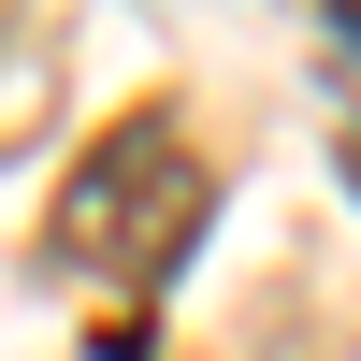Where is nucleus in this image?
<instances>
[{"label": "nucleus", "instance_id": "1", "mask_svg": "<svg viewBox=\"0 0 361 361\" xmlns=\"http://www.w3.org/2000/svg\"><path fill=\"white\" fill-rule=\"evenodd\" d=\"M202 217H217L202 145L173 130V116H116V130L58 173V202H44V275L102 289V318H159L173 260L202 246Z\"/></svg>", "mask_w": 361, "mask_h": 361}, {"label": "nucleus", "instance_id": "2", "mask_svg": "<svg viewBox=\"0 0 361 361\" xmlns=\"http://www.w3.org/2000/svg\"><path fill=\"white\" fill-rule=\"evenodd\" d=\"M333 159H347V188H361V116H347V130H333Z\"/></svg>", "mask_w": 361, "mask_h": 361}, {"label": "nucleus", "instance_id": "3", "mask_svg": "<svg viewBox=\"0 0 361 361\" xmlns=\"http://www.w3.org/2000/svg\"><path fill=\"white\" fill-rule=\"evenodd\" d=\"M231 361H260V333H246V347H231Z\"/></svg>", "mask_w": 361, "mask_h": 361}]
</instances>
